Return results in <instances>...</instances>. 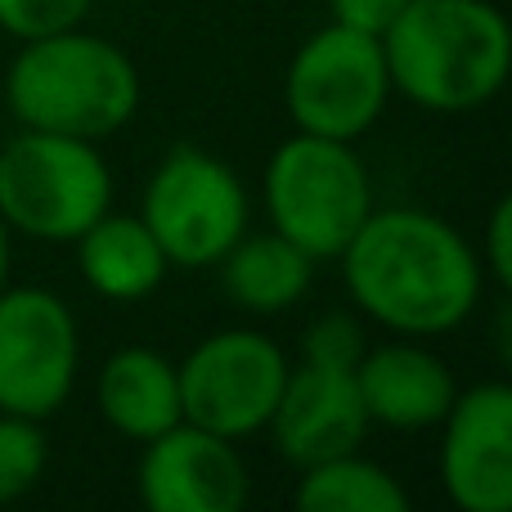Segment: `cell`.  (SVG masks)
I'll use <instances>...</instances> for the list:
<instances>
[{
  "mask_svg": "<svg viewBox=\"0 0 512 512\" xmlns=\"http://www.w3.org/2000/svg\"><path fill=\"white\" fill-rule=\"evenodd\" d=\"M481 265L495 274V283L512 297V189L499 198L486 221V261Z\"/></svg>",
  "mask_w": 512,
  "mask_h": 512,
  "instance_id": "cell-21",
  "label": "cell"
},
{
  "mask_svg": "<svg viewBox=\"0 0 512 512\" xmlns=\"http://www.w3.org/2000/svg\"><path fill=\"white\" fill-rule=\"evenodd\" d=\"M391 95L427 113H472L512 77V23L495 0H409L382 32Z\"/></svg>",
  "mask_w": 512,
  "mask_h": 512,
  "instance_id": "cell-2",
  "label": "cell"
},
{
  "mask_svg": "<svg viewBox=\"0 0 512 512\" xmlns=\"http://www.w3.org/2000/svg\"><path fill=\"white\" fill-rule=\"evenodd\" d=\"M265 216L310 261H337L373 203V180L355 144L292 131L265 162Z\"/></svg>",
  "mask_w": 512,
  "mask_h": 512,
  "instance_id": "cell-4",
  "label": "cell"
},
{
  "mask_svg": "<svg viewBox=\"0 0 512 512\" xmlns=\"http://www.w3.org/2000/svg\"><path fill=\"white\" fill-rule=\"evenodd\" d=\"M369 414H364L355 369H328V364H288L279 405H274L265 432L274 436V450L292 468H315L324 459L351 454L369 436Z\"/></svg>",
  "mask_w": 512,
  "mask_h": 512,
  "instance_id": "cell-12",
  "label": "cell"
},
{
  "mask_svg": "<svg viewBox=\"0 0 512 512\" xmlns=\"http://www.w3.org/2000/svg\"><path fill=\"white\" fill-rule=\"evenodd\" d=\"M292 504L301 512H405L409 490L391 468L351 450L315 468H301Z\"/></svg>",
  "mask_w": 512,
  "mask_h": 512,
  "instance_id": "cell-17",
  "label": "cell"
},
{
  "mask_svg": "<svg viewBox=\"0 0 512 512\" xmlns=\"http://www.w3.org/2000/svg\"><path fill=\"white\" fill-rule=\"evenodd\" d=\"M81 369L72 306L50 288L0 292V414L45 423L68 405Z\"/></svg>",
  "mask_w": 512,
  "mask_h": 512,
  "instance_id": "cell-9",
  "label": "cell"
},
{
  "mask_svg": "<svg viewBox=\"0 0 512 512\" xmlns=\"http://www.w3.org/2000/svg\"><path fill=\"white\" fill-rule=\"evenodd\" d=\"M248 216L252 203L239 171L198 144H176L153 167L140 198V221L180 270L216 265L248 234Z\"/></svg>",
  "mask_w": 512,
  "mask_h": 512,
  "instance_id": "cell-7",
  "label": "cell"
},
{
  "mask_svg": "<svg viewBox=\"0 0 512 512\" xmlns=\"http://www.w3.org/2000/svg\"><path fill=\"white\" fill-rule=\"evenodd\" d=\"M337 261L355 310L396 337L454 333L486 279L477 248L423 207H373Z\"/></svg>",
  "mask_w": 512,
  "mask_h": 512,
  "instance_id": "cell-1",
  "label": "cell"
},
{
  "mask_svg": "<svg viewBox=\"0 0 512 512\" xmlns=\"http://www.w3.org/2000/svg\"><path fill=\"white\" fill-rule=\"evenodd\" d=\"M135 490L149 512H239L252 499V477L239 441L180 418L144 441Z\"/></svg>",
  "mask_w": 512,
  "mask_h": 512,
  "instance_id": "cell-11",
  "label": "cell"
},
{
  "mask_svg": "<svg viewBox=\"0 0 512 512\" xmlns=\"http://www.w3.org/2000/svg\"><path fill=\"white\" fill-rule=\"evenodd\" d=\"M355 387H360L369 423L391 427V432L441 427L459 396L450 364L427 351L423 337H391V342L369 346L355 364Z\"/></svg>",
  "mask_w": 512,
  "mask_h": 512,
  "instance_id": "cell-13",
  "label": "cell"
},
{
  "mask_svg": "<svg viewBox=\"0 0 512 512\" xmlns=\"http://www.w3.org/2000/svg\"><path fill=\"white\" fill-rule=\"evenodd\" d=\"M364 351H369L364 319L351 310H324L301 337V360L328 364V369H355Z\"/></svg>",
  "mask_w": 512,
  "mask_h": 512,
  "instance_id": "cell-19",
  "label": "cell"
},
{
  "mask_svg": "<svg viewBox=\"0 0 512 512\" xmlns=\"http://www.w3.org/2000/svg\"><path fill=\"white\" fill-rule=\"evenodd\" d=\"M77 270L99 297L108 301H144L162 288L171 261L153 230L135 216L108 207L95 225L77 239Z\"/></svg>",
  "mask_w": 512,
  "mask_h": 512,
  "instance_id": "cell-15",
  "label": "cell"
},
{
  "mask_svg": "<svg viewBox=\"0 0 512 512\" xmlns=\"http://www.w3.org/2000/svg\"><path fill=\"white\" fill-rule=\"evenodd\" d=\"M441 486L463 512H512V378L459 391L441 418Z\"/></svg>",
  "mask_w": 512,
  "mask_h": 512,
  "instance_id": "cell-10",
  "label": "cell"
},
{
  "mask_svg": "<svg viewBox=\"0 0 512 512\" xmlns=\"http://www.w3.org/2000/svg\"><path fill=\"white\" fill-rule=\"evenodd\" d=\"M45 463H50L45 427L23 414H0V504H14L36 490Z\"/></svg>",
  "mask_w": 512,
  "mask_h": 512,
  "instance_id": "cell-18",
  "label": "cell"
},
{
  "mask_svg": "<svg viewBox=\"0 0 512 512\" xmlns=\"http://www.w3.org/2000/svg\"><path fill=\"white\" fill-rule=\"evenodd\" d=\"M9 288V225L0 221V292Z\"/></svg>",
  "mask_w": 512,
  "mask_h": 512,
  "instance_id": "cell-24",
  "label": "cell"
},
{
  "mask_svg": "<svg viewBox=\"0 0 512 512\" xmlns=\"http://www.w3.org/2000/svg\"><path fill=\"white\" fill-rule=\"evenodd\" d=\"M499 360L512 373V297H508V310L499 315Z\"/></svg>",
  "mask_w": 512,
  "mask_h": 512,
  "instance_id": "cell-23",
  "label": "cell"
},
{
  "mask_svg": "<svg viewBox=\"0 0 512 512\" xmlns=\"http://www.w3.org/2000/svg\"><path fill=\"white\" fill-rule=\"evenodd\" d=\"M140 95L144 81L131 54L81 27L23 41L5 72V108L18 126L95 144L131 126Z\"/></svg>",
  "mask_w": 512,
  "mask_h": 512,
  "instance_id": "cell-3",
  "label": "cell"
},
{
  "mask_svg": "<svg viewBox=\"0 0 512 512\" xmlns=\"http://www.w3.org/2000/svg\"><path fill=\"white\" fill-rule=\"evenodd\" d=\"M113 207V171L95 140L18 126L0 144V221L36 243H77Z\"/></svg>",
  "mask_w": 512,
  "mask_h": 512,
  "instance_id": "cell-5",
  "label": "cell"
},
{
  "mask_svg": "<svg viewBox=\"0 0 512 512\" xmlns=\"http://www.w3.org/2000/svg\"><path fill=\"white\" fill-rule=\"evenodd\" d=\"M95 0H0V32L14 41H41V36L81 27Z\"/></svg>",
  "mask_w": 512,
  "mask_h": 512,
  "instance_id": "cell-20",
  "label": "cell"
},
{
  "mask_svg": "<svg viewBox=\"0 0 512 512\" xmlns=\"http://www.w3.org/2000/svg\"><path fill=\"white\" fill-rule=\"evenodd\" d=\"M216 270H221L225 297L248 315H283L306 297L310 279H315V261L279 230L243 234L216 261Z\"/></svg>",
  "mask_w": 512,
  "mask_h": 512,
  "instance_id": "cell-16",
  "label": "cell"
},
{
  "mask_svg": "<svg viewBox=\"0 0 512 512\" xmlns=\"http://www.w3.org/2000/svg\"><path fill=\"white\" fill-rule=\"evenodd\" d=\"M409 0H328V14L333 23H346V27H360L369 36H382L391 23L400 18Z\"/></svg>",
  "mask_w": 512,
  "mask_h": 512,
  "instance_id": "cell-22",
  "label": "cell"
},
{
  "mask_svg": "<svg viewBox=\"0 0 512 512\" xmlns=\"http://www.w3.org/2000/svg\"><path fill=\"white\" fill-rule=\"evenodd\" d=\"M176 369L185 423H198L230 441H248V436L265 432L274 405H279L288 355L265 333L221 328V333H207Z\"/></svg>",
  "mask_w": 512,
  "mask_h": 512,
  "instance_id": "cell-8",
  "label": "cell"
},
{
  "mask_svg": "<svg viewBox=\"0 0 512 512\" xmlns=\"http://www.w3.org/2000/svg\"><path fill=\"white\" fill-rule=\"evenodd\" d=\"M391 99V72L382 36L328 23L297 45L283 72V108L292 131L355 144L382 122Z\"/></svg>",
  "mask_w": 512,
  "mask_h": 512,
  "instance_id": "cell-6",
  "label": "cell"
},
{
  "mask_svg": "<svg viewBox=\"0 0 512 512\" xmlns=\"http://www.w3.org/2000/svg\"><path fill=\"white\" fill-rule=\"evenodd\" d=\"M95 405L104 423L126 441H153L185 418L180 409V369L153 346H122L95 378Z\"/></svg>",
  "mask_w": 512,
  "mask_h": 512,
  "instance_id": "cell-14",
  "label": "cell"
}]
</instances>
